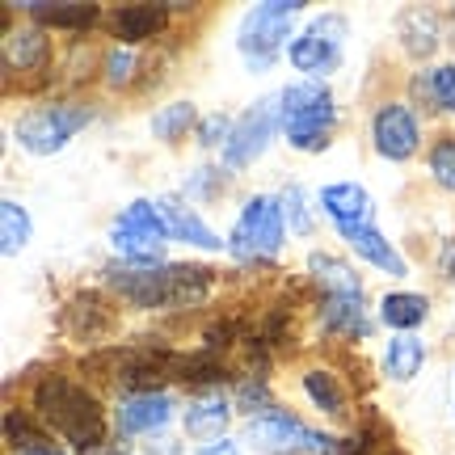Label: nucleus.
<instances>
[{
	"mask_svg": "<svg viewBox=\"0 0 455 455\" xmlns=\"http://www.w3.org/2000/svg\"><path fill=\"white\" fill-rule=\"evenodd\" d=\"M249 439H258L261 447H270V451H287V447L321 443V439H312V435L295 422L291 413H283V409H270V413L253 418V422H249Z\"/></svg>",
	"mask_w": 455,
	"mask_h": 455,
	"instance_id": "obj_12",
	"label": "nucleus"
},
{
	"mask_svg": "<svg viewBox=\"0 0 455 455\" xmlns=\"http://www.w3.org/2000/svg\"><path fill=\"white\" fill-rule=\"evenodd\" d=\"M418 93H426V101H435L439 110H451L455 114V64H443V68H430L413 81Z\"/></svg>",
	"mask_w": 455,
	"mask_h": 455,
	"instance_id": "obj_22",
	"label": "nucleus"
},
{
	"mask_svg": "<svg viewBox=\"0 0 455 455\" xmlns=\"http://www.w3.org/2000/svg\"><path fill=\"white\" fill-rule=\"evenodd\" d=\"M341 34H346V21L341 17H316L308 30L299 34L291 43V64L312 72V76H321L329 68L341 60Z\"/></svg>",
	"mask_w": 455,
	"mask_h": 455,
	"instance_id": "obj_8",
	"label": "nucleus"
},
{
	"mask_svg": "<svg viewBox=\"0 0 455 455\" xmlns=\"http://www.w3.org/2000/svg\"><path fill=\"white\" fill-rule=\"evenodd\" d=\"M283 244V215L270 198H249L241 212V224L232 232V253L241 258H270Z\"/></svg>",
	"mask_w": 455,
	"mask_h": 455,
	"instance_id": "obj_6",
	"label": "nucleus"
},
{
	"mask_svg": "<svg viewBox=\"0 0 455 455\" xmlns=\"http://www.w3.org/2000/svg\"><path fill=\"white\" fill-rule=\"evenodd\" d=\"M131 68H135V60H131V55H123V51H114L110 60H106V76H110V84H123V81H127Z\"/></svg>",
	"mask_w": 455,
	"mask_h": 455,
	"instance_id": "obj_31",
	"label": "nucleus"
},
{
	"mask_svg": "<svg viewBox=\"0 0 455 455\" xmlns=\"http://www.w3.org/2000/svg\"><path fill=\"white\" fill-rule=\"evenodd\" d=\"M426 295H413V291H401V295H384V304H379V316L388 321L392 329H413L426 321Z\"/></svg>",
	"mask_w": 455,
	"mask_h": 455,
	"instance_id": "obj_20",
	"label": "nucleus"
},
{
	"mask_svg": "<svg viewBox=\"0 0 455 455\" xmlns=\"http://www.w3.org/2000/svg\"><path fill=\"white\" fill-rule=\"evenodd\" d=\"M422 358H426V350L418 338H392L388 355H384V367H388L392 379H413L418 367H422Z\"/></svg>",
	"mask_w": 455,
	"mask_h": 455,
	"instance_id": "obj_23",
	"label": "nucleus"
},
{
	"mask_svg": "<svg viewBox=\"0 0 455 455\" xmlns=\"http://www.w3.org/2000/svg\"><path fill=\"white\" fill-rule=\"evenodd\" d=\"M329 325L341 329H363V312H358V295H329Z\"/></svg>",
	"mask_w": 455,
	"mask_h": 455,
	"instance_id": "obj_29",
	"label": "nucleus"
},
{
	"mask_svg": "<svg viewBox=\"0 0 455 455\" xmlns=\"http://www.w3.org/2000/svg\"><path fill=\"white\" fill-rule=\"evenodd\" d=\"M30 13L38 26H51V30H89L98 21L93 4H43V0H34Z\"/></svg>",
	"mask_w": 455,
	"mask_h": 455,
	"instance_id": "obj_17",
	"label": "nucleus"
},
{
	"mask_svg": "<svg viewBox=\"0 0 455 455\" xmlns=\"http://www.w3.org/2000/svg\"><path fill=\"white\" fill-rule=\"evenodd\" d=\"M224 422H228V405H224V401H207V405L190 409V418H186L190 435H215V430H224Z\"/></svg>",
	"mask_w": 455,
	"mask_h": 455,
	"instance_id": "obj_27",
	"label": "nucleus"
},
{
	"mask_svg": "<svg viewBox=\"0 0 455 455\" xmlns=\"http://www.w3.org/2000/svg\"><path fill=\"white\" fill-rule=\"evenodd\" d=\"M4 430H9V439H13V447H17V439H26V451H51L47 447V435H43V430H34L30 422H26V418H17V413H9V418H4Z\"/></svg>",
	"mask_w": 455,
	"mask_h": 455,
	"instance_id": "obj_30",
	"label": "nucleus"
},
{
	"mask_svg": "<svg viewBox=\"0 0 455 455\" xmlns=\"http://www.w3.org/2000/svg\"><path fill=\"white\" fill-rule=\"evenodd\" d=\"M106 26L118 43H144L164 30V9L161 4H118L106 13Z\"/></svg>",
	"mask_w": 455,
	"mask_h": 455,
	"instance_id": "obj_11",
	"label": "nucleus"
},
{
	"mask_svg": "<svg viewBox=\"0 0 455 455\" xmlns=\"http://www.w3.org/2000/svg\"><path fill=\"white\" fill-rule=\"evenodd\" d=\"M295 13H299V4L295 0H270V4H258V9H249L241 21V51L244 60L253 68H266L275 60V51L283 47V38L291 30Z\"/></svg>",
	"mask_w": 455,
	"mask_h": 455,
	"instance_id": "obj_4",
	"label": "nucleus"
},
{
	"mask_svg": "<svg viewBox=\"0 0 455 455\" xmlns=\"http://www.w3.org/2000/svg\"><path fill=\"white\" fill-rule=\"evenodd\" d=\"M321 207L338 220L341 232H346V228H367L371 224V198H367V190H358V186H350V181L329 186L325 195H321Z\"/></svg>",
	"mask_w": 455,
	"mask_h": 455,
	"instance_id": "obj_13",
	"label": "nucleus"
},
{
	"mask_svg": "<svg viewBox=\"0 0 455 455\" xmlns=\"http://www.w3.org/2000/svg\"><path fill=\"white\" fill-rule=\"evenodd\" d=\"M283 101H287V106H283V118H287L291 144L304 148V152L325 144L329 127H333V101H329L325 89H321V84H295V89L283 93Z\"/></svg>",
	"mask_w": 455,
	"mask_h": 455,
	"instance_id": "obj_3",
	"label": "nucleus"
},
{
	"mask_svg": "<svg viewBox=\"0 0 455 455\" xmlns=\"http://www.w3.org/2000/svg\"><path fill=\"white\" fill-rule=\"evenodd\" d=\"M51 55V43L43 38V30H17L4 38V64L17 68V72H34L43 68Z\"/></svg>",
	"mask_w": 455,
	"mask_h": 455,
	"instance_id": "obj_14",
	"label": "nucleus"
},
{
	"mask_svg": "<svg viewBox=\"0 0 455 455\" xmlns=\"http://www.w3.org/2000/svg\"><path fill=\"white\" fill-rule=\"evenodd\" d=\"M89 123V106H43L17 123V140L30 152H55Z\"/></svg>",
	"mask_w": 455,
	"mask_h": 455,
	"instance_id": "obj_5",
	"label": "nucleus"
},
{
	"mask_svg": "<svg viewBox=\"0 0 455 455\" xmlns=\"http://www.w3.org/2000/svg\"><path fill=\"white\" fill-rule=\"evenodd\" d=\"M164 215V224H169V236H186V241L203 244V249H220V241H215V232L203 220H198L195 212H186V207H178L173 198H164V203H156Z\"/></svg>",
	"mask_w": 455,
	"mask_h": 455,
	"instance_id": "obj_19",
	"label": "nucleus"
},
{
	"mask_svg": "<svg viewBox=\"0 0 455 455\" xmlns=\"http://www.w3.org/2000/svg\"><path fill=\"white\" fill-rule=\"evenodd\" d=\"M270 131H275V101H261L258 110H249L241 123H236L232 140L224 144V161L228 164H249L261 148H266Z\"/></svg>",
	"mask_w": 455,
	"mask_h": 455,
	"instance_id": "obj_10",
	"label": "nucleus"
},
{
	"mask_svg": "<svg viewBox=\"0 0 455 455\" xmlns=\"http://www.w3.org/2000/svg\"><path fill=\"white\" fill-rule=\"evenodd\" d=\"M341 236L355 244V249L367 261H375L379 270H388V275H405V261H401V253H392V244L384 241V236H379L371 224H367V228H346Z\"/></svg>",
	"mask_w": 455,
	"mask_h": 455,
	"instance_id": "obj_16",
	"label": "nucleus"
},
{
	"mask_svg": "<svg viewBox=\"0 0 455 455\" xmlns=\"http://www.w3.org/2000/svg\"><path fill=\"white\" fill-rule=\"evenodd\" d=\"M169 236V224H164L161 207H152V203H131L123 220L114 224V244L127 253L135 266H144V261L156 258V244Z\"/></svg>",
	"mask_w": 455,
	"mask_h": 455,
	"instance_id": "obj_7",
	"label": "nucleus"
},
{
	"mask_svg": "<svg viewBox=\"0 0 455 455\" xmlns=\"http://www.w3.org/2000/svg\"><path fill=\"white\" fill-rule=\"evenodd\" d=\"M430 173L443 190H455V135H443L439 144L430 148Z\"/></svg>",
	"mask_w": 455,
	"mask_h": 455,
	"instance_id": "obj_26",
	"label": "nucleus"
},
{
	"mask_svg": "<svg viewBox=\"0 0 455 455\" xmlns=\"http://www.w3.org/2000/svg\"><path fill=\"white\" fill-rule=\"evenodd\" d=\"M164 418H169V401L156 396V392H140V396H131L127 405L118 409V426L123 430H152Z\"/></svg>",
	"mask_w": 455,
	"mask_h": 455,
	"instance_id": "obj_18",
	"label": "nucleus"
},
{
	"mask_svg": "<svg viewBox=\"0 0 455 455\" xmlns=\"http://www.w3.org/2000/svg\"><path fill=\"white\" fill-rule=\"evenodd\" d=\"M34 409L47 418L72 447H98L106 439V413L89 388L72 384L64 375H43L34 388Z\"/></svg>",
	"mask_w": 455,
	"mask_h": 455,
	"instance_id": "obj_2",
	"label": "nucleus"
},
{
	"mask_svg": "<svg viewBox=\"0 0 455 455\" xmlns=\"http://www.w3.org/2000/svg\"><path fill=\"white\" fill-rule=\"evenodd\" d=\"M228 131V118L224 114H212V118H203V127H198V140L203 144H220V135Z\"/></svg>",
	"mask_w": 455,
	"mask_h": 455,
	"instance_id": "obj_32",
	"label": "nucleus"
},
{
	"mask_svg": "<svg viewBox=\"0 0 455 455\" xmlns=\"http://www.w3.org/2000/svg\"><path fill=\"white\" fill-rule=\"evenodd\" d=\"M106 283L131 299L135 308H169V304H195L212 291V270L203 266H110Z\"/></svg>",
	"mask_w": 455,
	"mask_h": 455,
	"instance_id": "obj_1",
	"label": "nucleus"
},
{
	"mask_svg": "<svg viewBox=\"0 0 455 455\" xmlns=\"http://www.w3.org/2000/svg\"><path fill=\"white\" fill-rule=\"evenodd\" d=\"M34 455H55V451H34Z\"/></svg>",
	"mask_w": 455,
	"mask_h": 455,
	"instance_id": "obj_33",
	"label": "nucleus"
},
{
	"mask_svg": "<svg viewBox=\"0 0 455 455\" xmlns=\"http://www.w3.org/2000/svg\"><path fill=\"white\" fill-rule=\"evenodd\" d=\"M304 388H308V396L325 409V413H341V409H346V396H341V388H338V379H333V375L308 371L304 375Z\"/></svg>",
	"mask_w": 455,
	"mask_h": 455,
	"instance_id": "obj_24",
	"label": "nucleus"
},
{
	"mask_svg": "<svg viewBox=\"0 0 455 455\" xmlns=\"http://www.w3.org/2000/svg\"><path fill=\"white\" fill-rule=\"evenodd\" d=\"M64 325L76 333V338H101L106 329H110V312L101 308L98 295H76L72 304L64 308Z\"/></svg>",
	"mask_w": 455,
	"mask_h": 455,
	"instance_id": "obj_15",
	"label": "nucleus"
},
{
	"mask_svg": "<svg viewBox=\"0 0 455 455\" xmlns=\"http://www.w3.org/2000/svg\"><path fill=\"white\" fill-rule=\"evenodd\" d=\"M0 220H4V253H17V244H26V236H30V220L17 203H4Z\"/></svg>",
	"mask_w": 455,
	"mask_h": 455,
	"instance_id": "obj_28",
	"label": "nucleus"
},
{
	"mask_svg": "<svg viewBox=\"0 0 455 455\" xmlns=\"http://www.w3.org/2000/svg\"><path fill=\"white\" fill-rule=\"evenodd\" d=\"M195 127V106H186V101H178V106H169L164 114H156V123H152V131L161 135V140H181L186 131Z\"/></svg>",
	"mask_w": 455,
	"mask_h": 455,
	"instance_id": "obj_25",
	"label": "nucleus"
},
{
	"mask_svg": "<svg viewBox=\"0 0 455 455\" xmlns=\"http://www.w3.org/2000/svg\"><path fill=\"white\" fill-rule=\"evenodd\" d=\"M401 38H405V47L413 55H426V51H435V43H439V21L426 13V9H409L401 17Z\"/></svg>",
	"mask_w": 455,
	"mask_h": 455,
	"instance_id": "obj_21",
	"label": "nucleus"
},
{
	"mask_svg": "<svg viewBox=\"0 0 455 455\" xmlns=\"http://www.w3.org/2000/svg\"><path fill=\"white\" fill-rule=\"evenodd\" d=\"M371 140H375V152L379 156H388V161H409L413 152H418V118L409 114V106H379L371 118Z\"/></svg>",
	"mask_w": 455,
	"mask_h": 455,
	"instance_id": "obj_9",
	"label": "nucleus"
}]
</instances>
